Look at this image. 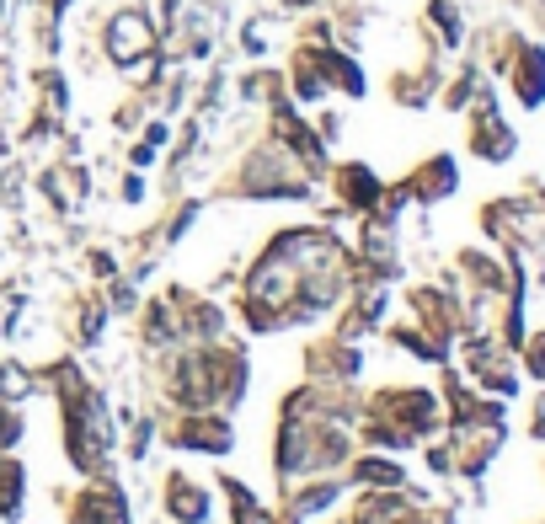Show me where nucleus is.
<instances>
[{
    "label": "nucleus",
    "instance_id": "nucleus-1",
    "mask_svg": "<svg viewBox=\"0 0 545 524\" xmlns=\"http://www.w3.org/2000/svg\"><path fill=\"white\" fill-rule=\"evenodd\" d=\"M150 49H155V38H150L145 17H139V11H123V17L113 22V59L118 65H139Z\"/></svg>",
    "mask_w": 545,
    "mask_h": 524
},
{
    "label": "nucleus",
    "instance_id": "nucleus-2",
    "mask_svg": "<svg viewBox=\"0 0 545 524\" xmlns=\"http://www.w3.org/2000/svg\"><path fill=\"white\" fill-rule=\"evenodd\" d=\"M513 86H519V102H529V107L545 102V49H524V54H519Z\"/></svg>",
    "mask_w": 545,
    "mask_h": 524
},
{
    "label": "nucleus",
    "instance_id": "nucleus-3",
    "mask_svg": "<svg viewBox=\"0 0 545 524\" xmlns=\"http://www.w3.org/2000/svg\"><path fill=\"white\" fill-rule=\"evenodd\" d=\"M59 6H65V0H59Z\"/></svg>",
    "mask_w": 545,
    "mask_h": 524
}]
</instances>
